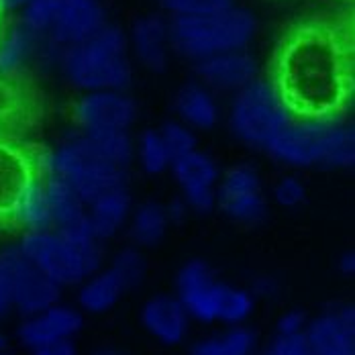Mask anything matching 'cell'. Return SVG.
Masks as SVG:
<instances>
[{
  "mask_svg": "<svg viewBox=\"0 0 355 355\" xmlns=\"http://www.w3.org/2000/svg\"><path fill=\"white\" fill-rule=\"evenodd\" d=\"M2 21H4V12H2V10H0V31H2V29H4V23H2Z\"/></svg>",
  "mask_w": 355,
  "mask_h": 355,
  "instance_id": "cell-46",
  "label": "cell"
},
{
  "mask_svg": "<svg viewBox=\"0 0 355 355\" xmlns=\"http://www.w3.org/2000/svg\"><path fill=\"white\" fill-rule=\"evenodd\" d=\"M337 268L343 276H354L355 274V253L354 251H345L339 261H337Z\"/></svg>",
  "mask_w": 355,
  "mask_h": 355,
  "instance_id": "cell-42",
  "label": "cell"
},
{
  "mask_svg": "<svg viewBox=\"0 0 355 355\" xmlns=\"http://www.w3.org/2000/svg\"><path fill=\"white\" fill-rule=\"evenodd\" d=\"M31 355H78V347L73 339H64V341H53L47 345H41L31 352Z\"/></svg>",
  "mask_w": 355,
  "mask_h": 355,
  "instance_id": "cell-38",
  "label": "cell"
},
{
  "mask_svg": "<svg viewBox=\"0 0 355 355\" xmlns=\"http://www.w3.org/2000/svg\"><path fill=\"white\" fill-rule=\"evenodd\" d=\"M257 31L253 12L229 6L209 15H186L170 19V45L186 60L200 62L227 51L248 49Z\"/></svg>",
  "mask_w": 355,
  "mask_h": 355,
  "instance_id": "cell-4",
  "label": "cell"
},
{
  "mask_svg": "<svg viewBox=\"0 0 355 355\" xmlns=\"http://www.w3.org/2000/svg\"><path fill=\"white\" fill-rule=\"evenodd\" d=\"M0 268L6 276L12 311L23 317L37 315L60 302V286L51 282L17 243L0 251Z\"/></svg>",
  "mask_w": 355,
  "mask_h": 355,
  "instance_id": "cell-7",
  "label": "cell"
},
{
  "mask_svg": "<svg viewBox=\"0 0 355 355\" xmlns=\"http://www.w3.org/2000/svg\"><path fill=\"white\" fill-rule=\"evenodd\" d=\"M137 119V103L127 90L84 92L73 105V121L80 133L129 131Z\"/></svg>",
  "mask_w": 355,
  "mask_h": 355,
  "instance_id": "cell-10",
  "label": "cell"
},
{
  "mask_svg": "<svg viewBox=\"0 0 355 355\" xmlns=\"http://www.w3.org/2000/svg\"><path fill=\"white\" fill-rule=\"evenodd\" d=\"M270 80L294 119H343L354 94L349 39L324 21L294 27L276 49Z\"/></svg>",
  "mask_w": 355,
  "mask_h": 355,
  "instance_id": "cell-1",
  "label": "cell"
},
{
  "mask_svg": "<svg viewBox=\"0 0 355 355\" xmlns=\"http://www.w3.org/2000/svg\"><path fill=\"white\" fill-rule=\"evenodd\" d=\"M43 37L35 35L21 21L0 31V78L17 82L33 58L41 53Z\"/></svg>",
  "mask_w": 355,
  "mask_h": 355,
  "instance_id": "cell-20",
  "label": "cell"
},
{
  "mask_svg": "<svg viewBox=\"0 0 355 355\" xmlns=\"http://www.w3.org/2000/svg\"><path fill=\"white\" fill-rule=\"evenodd\" d=\"M178 116L190 129L209 131L218 123V105L214 101L213 90L202 86L200 82H190L182 86L176 94Z\"/></svg>",
  "mask_w": 355,
  "mask_h": 355,
  "instance_id": "cell-23",
  "label": "cell"
},
{
  "mask_svg": "<svg viewBox=\"0 0 355 355\" xmlns=\"http://www.w3.org/2000/svg\"><path fill=\"white\" fill-rule=\"evenodd\" d=\"M227 286L218 280L211 263L205 259H190L178 272L176 298L192 320L216 322Z\"/></svg>",
  "mask_w": 355,
  "mask_h": 355,
  "instance_id": "cell-11",
  "label": "cell"
},
{
  "mask_svg": "<svg viewBox=\"0 0 355 355\" xmlns=\"http://www.w3.org/2000/svg\"><path fill=\"white\" fill-rule=\"evenodd\" d=\"M292 119L290 108L268 78H257L243 90L235 92L229 112L233 135L249 147L263 151Z\"/></svg>",
  "mask_w": 355,
  "mask_h": 355,
  "instance_id": "cell-6",
  "label": "cell"
},
{
  "mask_svg": "<svg viewBox=\"0 0 355 355\" xmlns=\"http://www.w3.org/2000/svg\"><path fill=\"white\" fill-rule=\"evenodd\" d=\"M110 270L119 276L125 290H133L141 286L147 276V261L139 248H125L114 255Z\"/></svg>",
  "mask_w": 355,
  "mask_h": 355,
  "instance_id": "cell-30",
  "label": "cell"
},
{
  "mask_svg": "<svg viewBox=\"0 0 355 355\" xmlns=\"http://www.w3.org/2000/svg\"><path fill=\"white\" fill-rule=\"evenodd\" d=\"M39 168L66 180L86 205L110 190L127 188L129 182V170L105 159L80 131L55 149L39 153Z\"/></svg>",
  "mask_w": 355,
  "mask_h": 355,
  "instance_id": "cell-5",
  "label": "cell"
},
{
  "mask_svg": "<svg viewBox=\"0 0 355 355\" xmlns=\"http://www.w3.org/2000/svg\"><path fill=\"white\" fill-rule=\"evenodd\" d=\"M306 317L300 311H288L280 319H278V335L282 337H294V335H302L306 329Z\"/></svg>",
  "mask_w": 355,
  "mask_h": 355,
  "instance_id": "cell-37",
  "label": "cell"
},
{
  "mask_svg": "<svg viewBox=\"0 0 355 355\" xmlns=\"http://www.w3.org/2000/svg\"><path fill=\"white\" fill-rule=\"evenodd\" d=\"M162 139L166 143L172 159H176L180 155H186L196 147V135H194V129H190L188 125H184L182 121H168L162 125V129H157Z\"/></svg>",
  "mask_w": 355,
  "mask_h": 355,
  "instance_id": "cell-33",
  "label": "cell"
},
{
  "mask_svg": "<svg viewBox=\"0 0 355 355\" xmlns=\"http://www.w3.org/2000/svg\"><path fill=\"white\" fill-rule=\"evenodd\" d=\"M129 41L123 29L105 25L96 35L58 51V64L71 86L92 90H127L133 78Z\"/></svg>",
  "mask_w": 355,
  "mask_h": 355,
  "instance_id": "cell-3",
  "label": "cell"
},
{
  "mask_svg": "<svg viewBox=\"0 0 355 355\" xmlns=\"http://www.w3.org/2000/svg\"><path fill=\"white\" fill-rule=\"evenodd\" d=\"M255 306V296L248 288H237V286H227L223 304H220V315L218 322H225L227 327H237L245 324L248 319L253 315Z\"/></svg>",
  "mask_w": 355,
  "mask_h": 355,
  "instance_id": "cell-29",
  "label": "cell"
},
{
  "mask_svg": "<svg viewBox=\"0 0 355 355\" xmlns=\"http://www.w3.org/2000/svg\"><path fill=\"white\" fill-rule=\"evenodd\" d=\"M78 286V306L88 315H105L112 311L127 292L119 276L110 268H101Z\"/></svg>",
  "mask_w": 355,
  "mask_h": 355,
  "instance_id": "cell-24",
  "label": "cell"
},
{
  "mask_svg": "<svg viewBox=\"0 0 355 355\" xmlns=\"http://www.w3.org/2000/svg\"><path fill=\"white\" fill-rule=\"evenodd\" d=\"M170 229V220L166 214V207L157 200L141 202L133 214L129 225V235L135 248H153L157 245Z\"/></svg>",
  "mask_w": 355,
  "mask_h": 355,
  "instance_id": "cell-25",
  "label": "cell"
},
{
  "mask_svg": "<svg viewBox=\"0 0 355 355\" xmlns=\"http://www.w3.org/2000/svg\"><path fill=\"white\" fill-rule=\"evenodd\" d=\"M170 170L190 213L207 214L216 209V184L220 180V172L209 153L194 149L176 157Z\"/></svg>",
  "mask_w": 355,
  "mask_h": 355,
  "instance_id": "cell-12",
  "label": "cell"
},
{
  "mask_svg": "<svg viewBox=\"0 0 355 355\" xmlns=\"http://www.w3.org/2000/svg\"><path fill=\"white\" fill-rule=\"evenodd\" d=\"M135 155L141 164L143 172L149 176H157V174L168 172L172 162H174L157 129L143 131L137 139V145H135Z\"/></svg>",
  "mask_w": 355,
  "mask_h": 355,
  "instance_id": "cell-28",
  "label": "cell"
},
{
  "mask_svg": "<svg viewBox=\"0 0 355 355\" xmlns=\"http://www.w3.org/2000/svg\"><path fill=\"white\" fill-rule=\"evenodd\" d=\"M129 49L143 68L151 71H164L170 58V19L164 15H145L137 19L127 37Z\"/></svg>",
  "mask_w": 355,
  "mask_h": 355,
  "instance_id": "cell-19",
  "label": "cell"
},
{
  "mask_svg": "<svg viewBox=\"0 0 355 355\" xmlns=\"http://www.w3.org/2000/svg\"><path fill=\"white\" fill-rule=\"evenodd\" d=\"M266 151L294 168H352L354 127L345 119H292Z\"/></svg>",
  "mask_w": 355,
  "mask_h": 355,
  "instance_id": "cell-2",
  "label": "cell"
},
{
  "mask_svg": "<svg viewBox=\"0 0 355 355\" xmlns=\"http://www.w3.org/2000/svg\"><path fill=\"white\" fill-rule=\"evenodd\" d=\"M255 333L245 324H237L196 341L188 355H255Z\"/></svg>",
  "mask_w": 355,
  "mask_h": 355,
  "instance_id": "cell-26",
  "label": "cell"
},
{
  "mask_svg": "<svg viewBox=\"0 0 355 355\" xmlns=\"http://www.w3.org/2000/svg\"><path fill=\"white\" fill-rule=\"evenodd\" d=\"M263 355H313L304 337L302 335H294V337H282L278 335L270 347L263 352Z\"/></svg>",
  "mask_w": 355,
  "mask_h": 355,
  "instance_id": "cell-36",
  "label": "cell"
},
{
  "mask_svg": "<svg viewBox=\"0 0 355 355\" xmlns=\"http://www.w3.org/2000/svg\"><path fill=\"white\" fill-rule=\"evenodd\" d=\"M196 78L209 90L239 92L259 78V64L248 49L227 51L194 62Z\"/></svg>",
  "mask_w": 355,
  "mask_h": 355,
  "instance_id": "cell-16",
  "label": "cell"
},
{
  "mask_svg": "<svg viewBox=\"0 0 355 355\" xmlns=\"http://www.w3.org/2000/svg\"><path fill=\"white\" fill-rule=\"evenodd\" d=\"M141 322L143 329L155 341L174 347L186 341L192 319L176 298V294H157L143 304Z\"/></svg>",
  "mask_w": 355,
  "mask_h": 355,
  "instance_id": "cell-18",
  "label": "cell"
},
{
  "mask_svg": "<svg viewBox=\"0 0 355 355\" xmlns=\"http://www.w3.org/2000/svg\"><path fill=\"white\" fill-rule=\"evenodd\" d=\"M94 355H127V354H123V352H119V349H101V352H96Z\"/></svg>",
  "mask_w": 355,
  "mask_h": 355,
  "instance_id": "cell-44",
  "label": "cell"
},
{
  "mask_svg": "<svg viewBox=\"0 0 355 355\" xmlns=\"http://www.w3.org/2000/svg\"><path fill=\"white\" fill-rule=\"evenodd\" d=\"M17 245L60 288L78 286L88 278L80 255L55 229L25 231Z\"/></svg>",
  "mask_w": 355,
  "mask_h": 355,
  "instance_id": "cell-8",
  "label": "cell"
},
{
  "mask_svg": "<svg viewBox=\"0 0 355 355\" xmlns=\"http://www.w3.org/2000/svg\"><path fill=\"white\" fill-rule=\"evenodd\" d=\"M82 324H84V317L80 309L55 302L37 315L25 317L17 335L21 345L33 352L37 347L53 341L73 339L82 331Z\"/></svg>",
  "mask_w": 355,
  "mask_h": 355,
  "instance_id": "cell-17",
  "label": "cell"
},
{
  "mask_svg": "<svg viewBox=\"0 0 355 355\" xmlns=\"http://www.w3.org/2000/svg\"><path fill=\"white\" fill-rule=\"evenodd\" d=\"M12 225L23 227L25 231L53 229V220H51V213H49V205H47V196H45V186H43L41 172L29 184L25 194L21 196L19 207L15 211Z\"/></svg>",
  "mask_w": 355,
  "mask_h": 355,
  "instance_id": "cell-27",
  "label": "cell"
},
{
  "mask_svg": "<svg viewBox=\"0 0 355 355\" xmlns=\"http://www.w3.org/2000/svg\"><path fill=\"white\" fill-rule=\"evenodd\" d=\"M27 0H0V10L6 12H21V8L25 6Z\"/></svg>",
  "mask_w": 355,
  "mask_h": 355,
  "instance_id": "cell-43",
  "label": "cell"
},
{
  "mask_svg": "<svg viewBox=\"0 0 355 355\" xmlns=\"http://www.w3.org/2000/svg\"><path fill=\"white\" fill-rule=\"evenodd\" d=\"M41 178H43L45 196H47V205H49V213H51L55 231L71 227L88 216V205L78 196V192L66 180L45 170H41Z\"/></svg>",
  "mask_w": 355,
  "mask_h": 355,
  "instance_id": "cell-22",
  "label": "cell"
},
{
  "mask_svg": "<svg viewBox=\"0 0 355 355\" xmlns=\"http://www.w3.org/2000/svg\"><path fill=\"white\" fill-rule=\"evenodd\" d=\"M39 172L37 151L0 137V223L12 225L19 200Z\"/></svg>",
  "mask_w": 355,
  "mask_h": 355,
  "instance_id": "cell-13",
  "label": "cell"
},
{
  "mask_svg": "<svg viewBox=\"0 0 355 355\" xmlns=\"http://www.w3.org/2000/svg\"><path fill=\"white\" fill-rule=\"evenodd\" d=\"M159 4L172 12V17H186V15H209L216 10H225L233 6V0H159Z\"/></svg>",
  "mask_w": 355,
  "mask_h": 355,
  "instance_id": "cell-34",
  "label": "cell"
},
{
  "mask_svg": "<svg viewBox=\"0 0 355 355\" xmlns=\"http://www.w3.org/2000/svg\"><path fill=\"white\" fill-rule=\"evenodd\" d=\"M4 345H6V339H4V335L0 333V352H4Z\"/></svg>",
  "mask_w": 355,
  "mask_h": 355,
  "instance_id": "cell-45",
  "label": "cell"
},
{
  "mask_svg": "<svg viewBox=\"0 0 355 355\" xmlns=\"http://www.w3.org/2000/svg\"><path fill=\"white\" fill-rule=\"evenodd\" d=\"M216 207L241 225H261L270 209L257 170L248 164L227 170L216 184Z\"/></svg>",
  "mask_w": 355,
  "mask_h": 355,
  "instance_id": "cell-9",
  "label": "cell"
},
{
  "mask_svg": "<svg viewBox=\"0 0 355 355\" xmlns=\"http://www.w3.org/2000/svg\"><path fill=\"white\" fill-rule=\"evenodd\" d=\"M10 311H12V304H10L8 284H6V276L0 268V319H4Z\"/></svg>",
  "mask_w": 355,
  "mask_h": 355,
  "instance_id": "cell-41",
  "label": "cell"
},
{
  "mask_svg": "<svg viewBox=\"0 0 355 355\" xmlns=\"http://www.w3.org/2000/svg\"><path fill=\"white\" fill-rule=\"evenodd\" d=\"M105 25L107 10L101 0H64L45 39L55 49H64L96 35Z\"/></svg>",
  "mask_w": 355,
  "mask_h": 355,
  "instance_id": "cell-14",
  "label": "cell"
},
{
  "mask_svg": "<svg viewBox=\"0 0 355 355\" xmlns=\"http://www.w3.org/2000/svg\"><path fill=\"white\" fill-rule=\"evenodd\" d=\"M0 355H10V354H6V352H0Z\"/></svg>",
  "mask_w": 355,
  "mask_h": 355,
  "instance_id": "cell-47",
  "label": "cell"
},
{
  "mask_svg": "<svg viewBox=\"0 0 355 355\" xmlns=\"http://www.w3.org/2000/svg\"><path fill=\"white\" fill-rule=\"evenodd\" d=\"M272 196L274 200L284 207V209H296L304 202V196H306V188L302 184V180L296 176H284L280 178L272 190Z\"/></svg>",
  "mask_w": 355,
  "mask_h": 355,
  "instance_id": "cell-35",
  "label": "cell"
},
{
  "mask_svg": "<svg viewBox=\"0 0 355 355\" xmlns=\"http://www.w3.org/2000/svg\"><path fill=\"white\" fill-rule=\"evenodd\" d=\"M313 355H355V311L352 304L320 313L302 333Z\"/></svg>",
  "mask_w": 355,
  "mask_h": 355,
  "instance_id": "cell-15",
  "label": "cell"
},
{
  "mask_svg": "<svg viewBox=\"0 0 355 355\" xmlns=\"http://www.w3.org/2000/svg\"><path fill=\"white\" fill-rule=\"evenodd\" d=\"M62 2L64 0H27L21 8L19 21L25 27H29L35 35L45 37L60 12Z\"/></svg>",
  "mask_w": 355,
  "mask_h": 355,
  "instance_id": "cell-31",
  "label": "cell"
},
{
  "mask_svg": "<svg viewBox=\"0 0 355 355\" xmlns=\"http://www.w3.org/2000/svg\"><path fill=\"white\" fill-rule=\"evenodd\" d=\"M164 207H166V214H168L170 225H180V223H184V220L188 218V214H190V209H188V205L184 202L182 196H178V198H174L172 202H168V205H164Z\"/></svg>",
  "mask_w": 355,
  "mask_h": 355,
  "instance_id": "cell-40",
  "label": "cell"
},
{
  "mask_svg": "<svg viewBox=\"0 0 355 355\" xmlns=\"http://www.w3.org/2000/svg\"><path fill=\"white\" fill-rule=\"evenodd\" d=\"M133 200L127 188H116L88 205V220L98 241L112 239L129 220Z\"/></svg>",
  "mask_w": 355,
  "mask_h": 355,
  "instance_id": "cell-21",
  "label": "cell"
},
{
  "mask_svg": "<svg viewBox=\"0 0 355 355\" xmlns=\"http://www.w3.org/2000/svg\"><path fill=\"white\" fill-rule=\"evenodd\" d=\"M25 114V94L17 82L0 78V131L12 127Z\"/></svg>",
  "mask_w": 355,
  "mask_h": 355,
  "instance_id": "cell-32",
  "label": "cell"
},
{
  "mask_svg": "<svg viewBox=\"0 0 355 355\" xmlns=\"http://www.w3.org/2000/svg\"><path fill=\"white\" fill-rule=\"evenodd\" d=\"M278 280L274 278V276H257L255 280H253V284H251V294L253 296H261V298H272V296H276L278 294Z\"/></svg>",
  "mask_w": 355,
  "mask_h": 355,
  "instance_id": "cell-39",
  "label": "cell"
}]
</instances>
